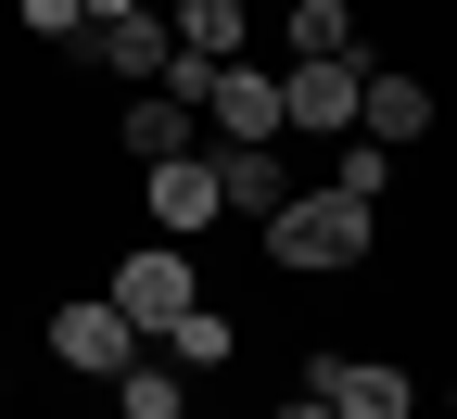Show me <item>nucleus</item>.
I'll return each mask as SVG.
<instances>
[{
  "label": "nucleus",
  "instance_id": "nucleus-7",
  "mask_svg": "<svg viewBox=\"0 0 457 419\" xmlns=\"http://www.w3.org/2000/svg\"><path fill=\"white\" fill-rule=\"evenodd\" d=\"M140 178H153V216H165V242H179V255L204 242L216 216H228V191H216V153H179V165H140Z\"/></svg>",
  "mask_w": 457,
  "mask_h": 419
},
{
  "label": "nucleus",
  "instance_id": "nucleus-21",
  "mask_svg": "<svg viewBox=\"0 0 457 419\" xmlns=\"http://www.w3.org/2000/svg\"><path fill=\"white\" fill-rule=\"evenodd\" d=\"M0 394H13V381H0Z\"/></svg>",
  "mask_w": 457,
  "mask_h": 419
},
{
  "label": "nucleus",
  "instance_id": "nucleus-5",
  "mask_svg": "<svg viewBox=\"0 0 457 419\" xmlns=\"http://www.w3.org/2000/svg\"><path fill=\"white\" fill-rule=\"evenodd\" d=\"M204 114H216V153H267V140H279V77L242 51V64H216Z\"/></svg>",
  "mask_w": 457,
  "mask_h": 419
},
{
  "label": "nucleus",
  "instance_id": "nucleus-4",
  "mask_svg": "<svg viewBox=\"0 0 457 419\" xmlns=\"http://www.w3.org/2000/svg\"><path fill=\"white\" fill-rule=\"evenodd\" d=\"M51 356H64L77 381H128L140 369V331L102 306V292H77V306H51Z\"/></svg>",
  "mask_w": 457,
  "mask_h": 419
},
{
  "label": "nucleus",
  "instance_id": "nucleus-18",
  "mask_svg": "<svg viewBox=\"0 0 457 419\" xmlns=\"http://www.w3.org/2000/svg\"><path fill=\"white\" fill-rule=\"evenodd\" d=\"M267 419H330V406H318V394H293V406H267Z\"/></svg>",
  "mask_w": 457,
  "mask_h": 419
},
{
  "label": "nucleus",
  "instance_id": "nucleus-15",
  "mask_svg": "<svg viewBox=\"0 0 457 419\" xmlns=\"http://www.w3.org/2000/svg\"><path fill=\"white\" fill-rule=\"evenodd\" d=\"M114 419H191V406H179V369H165V356H140V369L114 381Z\"/></svg>",
  "mask_w": 457,
  "mask_h": 419
},
{
  "label": "nucleus",
  "instance_id": "nucleus-8",
  "mask_svg": "<svg viewBox=\"0 0 457 419\" xmlns=\"http://www.w3.org/2000/svg\"><path fill=\"white\" fill-rule=\"evenodd\" d=\"M356 140H381V153L432 140V89H420L407 64H369V89H356Z\"/></svg>",
  "mask_w": 457,
  "mask_h": 419
},
{
  "label": "nucleus",
  "instance_id": "nucleus-20",
  "mask_svg": "<svg viewBox=\"0 0 457 419\" xmlns=\"http://www.w3.org/2000/svg\"><path fill=\"white\" fill-rule=\"evenodd\" d=\"M242 13H279V0H242Z\"/></svg>",
  "mask_w": 457,
  "mask_h": 419
},
{
  "label": "nucleus",
  "instance_id": "nucleus-19",
  "mask_svg": "<svg viewBox=\"0 0 457 419\" xmlns=\"http://www.w3.org/2000/svg\"><path fill=\"white\" fill-rule=\"evenodd\" d=\"M77 13H89V26H102V13H140V0H77Z\"/></svg>",
  "mask_w": 457,
  "mask_h": 419
},
{
  "label": "nucleus",
  "instance_id": "nucleus-1",
  "mask_svg": "<svg viewBox=\"0 0 457 419\" xmlns=\"http://www.w3.org/2000/svg\"><path fill=\"white\" fill-rule=\"evenodd\" d=\"M267 255H279V267H305V280H343V267H369V255H381V216H369V204H343V191H279Z\"/></svg>",
  "mask_w": 457,
  "mask_h": 419
},
{
  "label": "nucleus",
  "instance_id": "nucleus-3",
  "mask_svg": "<svg viewBox=\"0 0 457 419\" xmlns=\"http://www.w3.org/2000/svg\"><path fill=\"white\" fill-rule=\"evenodd\" d=\"M305 394H318L330 419H407V406H420V381L394 369V356H305Z\"/></svg>",
  "mask_w": 457,
  "mask_h": 419
},
{
  "label": "nucleus",
  "instance_id": "nucleus-10",
  "mask_svg": "<svg viewBox=\"0 0 457 419\" xmlns=\"http://www.w3.org/2000/svg\"><path fill=\"white\" fill-rule=\"evenodd\" d=\"M279 51L293 64H369L356 51V0H279Z\"/></svg>",
  "mask_w": 457,
  "mask_h": 419
},
{
  "label": "nucleus",
  "instance_id": "nucleus-13",
  "mask_svg": "<svg viewBox=\"0 0 457 419\" xmlns=\"http://www.w3.org/2000/svg\"><path fill=\"white\" fill-rule=\"evenodd\" d=\"M216 191L228 216H279V153H216Z\"/></svg>",
  "mask_w": 457,
  "mask_h": 419
},
{
  "label": "nucleus",
  "instance_id": "nucleus-12",
  "mask_svg": "<svg viewBox=\"0 0 457 419\" xmlns=\"http://www.w3.org/2000/svg\"><path fill=\"white\" fill-rule=\"evenodd\" d=\"M242 26H254L242 0H179V26H165V38H179L191 64H242Z\"/></svg>",
  "mask_w": 457,
  "mask_h": 419
},
{
  "label": "nucleus",
  "instance_id": "nucleus-6",
  "mask_svg": "<svg viewBox=\"0 0 457 419\" xmlns=\"http://www.w3.org/2000/svg\"><path fill=\"white\" fill-rule=\"evenodd\" d=\"M356 89H369V64H279V128L356 140Z\"/></svg>",
  "mask_w": 457,
  "mask_h": 419
},
{
  "label": "nucleus",
  "instance_id": "nucleus-17",
  "mask_svg": "<svg viewBox=\"0 0 457 419\" xmlns=\"http://www.w3.org/2000/svg\"><path fill=\"white\" fill-rule=\"evenodd\" d=\"M13 26H26V38H89L77 0H13Z\"/></svg>",
  "mask_w": 457,
  "mask_h": 419
},
{
  "label": "nucleus",
  "instance_id": "nucleus-14",
  "mask_svg": "<svg viewBox=\"0 0 457 419\" xmlns=\"http://www.w3.org/2000/svg\"><path fill=\"white\" fill-rule=\"evenodd\" d=\"M228 356H242V331H228L216 306H191L179 331H165V369H228Z\"/></svg>",
  "mask_w": 457,
  "mask_h": 419
},
{
  "label": "nucleus",
  "instance_id": "nucleus-11",
  "mask_svg": "<svg viewBox=\"0 0 457 419\" xmlns=\"http://www.w3.org/2000/svg\"><path fill=\"white\" fill-rule=\"evenodd\" d=\"M114 140H128L140 165H179V153H191V102H165V89H140L128 114H114Z\"/></svg>",
  "mask_w": 457,
  "mask_h": 419
},
{
  "label": "nucleus",
  "instance_id": "nucleus-9",
  "mask_svg": "<svg viewBox=\"0 0 457 419\" xmlns=\"http://www.w3.org/2000/svg\"><path fill=\"white\" fill-rule=\"evenodd\" d=\"M165 51H179V38H165V13H102V26H89V64H102V77H128V89L165 77Z\"/></svg>",
  "mask_w": 457,
  "mask_h": 419
},
{
  "label": "nucleus",
  "instance_id": "nucleus-16",
  "mask_svg": "<svg viewBox=\"0 0 457 419\" xmlns=\"http://www.w3.org/2000/svg\"><path fill=\"white\" fill-rule=\"evenodd\" d=\"M381 178H394L381 140H343V165H330V191H343V204H369V216H381Z\"/></svg>",
  "mask_w": 457,
  "mask_h": 419
},
{
  "label": "nucleus",
  "instance_id": "nucleus-2",
  "mask_svg": "<svg viewBox=\"0 0 457 419\" xmlns=\"http://www.w3.org/2000/svg\"><path fill=\"white\" fill-rule=\"evenodd\" d=\"M102 306L128 318L140 343H165V331H179V318L204 306V267H191L179 242H140V255H114V280H102Z\"/></svg>",
  "mask_w": 457,
  "mask_h": 419
}]
</instances>
